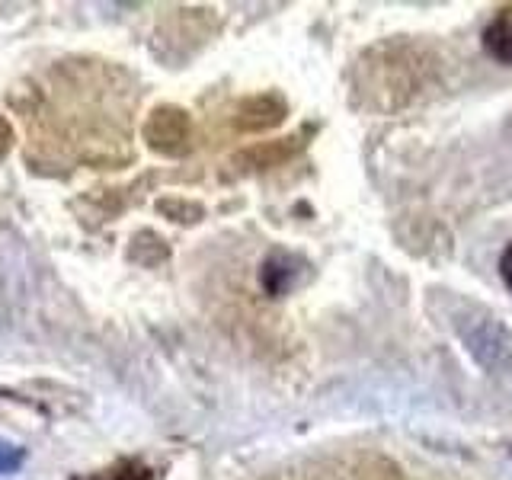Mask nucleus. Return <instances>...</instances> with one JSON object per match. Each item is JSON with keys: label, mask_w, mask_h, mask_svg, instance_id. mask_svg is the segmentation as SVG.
<instances>
[{"label": "nucleus", "mask_w": 512, "mask_h": 480, "mask_svg": "<svg viewBox=\"0 0 512 480\" xmlns=\"http://www.w3.org/2000/svg\"><path fill=\"white\" fill-rule=\"evenodd\" d=\"M500 276H503V282L509 285V292H512V244L500 256Z\"/></svg>", "instance_id": "nucleus-4"}, {"label": "nucleus", "mask_w": 512, "mask_h": 480, "mask_svg": "<svg viewBox=\"0 0 512 480\" xmlns=\"http://www.w3.org/2000/svg\"><path fill=\"white\" fill-rule=\"evenodd\" d=\"M84 480H151V471L144 468L141 461H119V464H112V468L90 474Z\"/></svg>", "instance_id": "nucleus-2"}, {"label": "nucleus", "mask_w": 512, "mask_h": 480, "mask_svg": "<svg viewBox=\"0 0 512 480\" xmlns=\"http://www.w3.org/2000/svg\"><path fill=\"white\" fill-rule=\"evenodd\" d=\"M484 48L490 58L512 64V7H503L490 20V26L484 29Z\"/></svg>", "instance_id": "nucleus-1"}, {"label": "nucleus", "mask_w": 512, "mask_h": 480, "mask_svg": "<svg viewBox=\"0 0 512 480\" xmlns=\"http://www.w3.org/2000/svg\"><path fill=\"white\" fill-rule=\"evenodd\" d=\"M26 452L20 445H10L0 439V474H13V471H20V464H23Z\"/></svg>", "instance_id": "nucleus-3"}]
</instances>
